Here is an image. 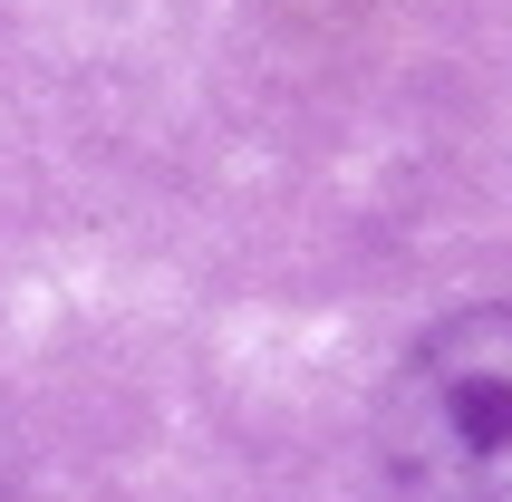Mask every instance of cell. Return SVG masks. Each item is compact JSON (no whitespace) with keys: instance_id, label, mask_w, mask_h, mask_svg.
Wrapping results in <instances>:
<instances>
[{"instance_id":"obj_1","label":"cell","mask_w":512,"mask_h":502,"mask_svg":"<svg viewBox=\"0 0 512 502\" xmlns=\"http://www.w3.org/2000/svg\"><path fill=\"white\" fill-rule=\"evenodd\" d=\"M377 445L406 502H512V300L455 309L406 348Z\"/></svg>"}]
</instances>
